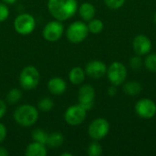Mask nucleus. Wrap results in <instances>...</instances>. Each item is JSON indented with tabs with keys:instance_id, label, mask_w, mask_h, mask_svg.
Listing matches in <instances>:
<instances>
[{
	"instance_id": "nucleus-1",
	"label": "nucleus",
	"mask_w": 156,
	"mask_h": 156,
	"mask_svg": "<svg viewBox=\"0 0 156 156\" xmlns=\"http://www.w3.org/2000/svg\"><path fill=\"white\" fill-rule=\"evenodd\" d=\"M49 14L57 20L65 21L72 17L78 10L77 0H48Z\"/></svg>"
},
{
	"instance_id": "nucleus-2",
	"label": "nucleus",
	"mask_w": 156,
	"mask_h": 156,
	"mask_svg": "<svg viewBox=\"0 0 156 156\" xmlns=\"http://www.w3.org/2000/svg\"><path fill=\"white\" fill-rule=\"evenodd\" d=\"M38 111L31 104H23L17 107L13 114L15 122L22 127L34 125L38 120Z\"/></svg>"
},
{
	"instance_id": "nucleus-3",
	"label": "nucleus",
	"mask_w": 156,
	"mask_h": 156,
	"mask_svg": "<svg viewBox=\"0 0 156 156\" xmlns=\"http://www.w3.org/2000/svg\"><path fill=\"white\" fill-rule=\"evenodd\" d=\"M19 84L27 90H34L37 87L40 80V74L38 69L32 65L25 67L19 74Z\"/></svg>"
},
{
	"instance_id": "nucleus-4",
	"label": "nucleus",
	"mask_w": 156,
	"mask_h": 156,
	"mask_svg": "<svg viewBox=\"0 0 156 156\" xmlns=\"http://www.w3.org/2000/svg\"><path fill=\"white\" fill-rule=\"evenodd\" d=\"M88 34V25L82 21H75L71 23L66 30V37L68 40L74 44L82 42L87 37Z\"/></svg>"
},
{
	"instance_id": "nucleus-5",
	"label": "nucleus",
	"mask_w": 156,
	"mask_h": 156,
	"mask_svg": "<svg viewBox=\"0 0 156 156\" xmlns=\"http://www.w3.org/2000/svg\"><path fill=\"white\" fill-rule=\"evenodd\" d=\"M36 27L35 17L28 13L18 15L14 20V28L19 35L27 36L31 34Z\"/></svg>"
},
{
	"instance_id": "nucleus-6",
	"label": "nucleus",
	"mask_w": 156,
	"mask_h": 156,
	"mask_svg": "<svg viewBox=\"0 0 156 156\" xmlns=\"http://www.w3.org/2000/svg\"><path fill=\"white\" fill-rule=\"evenodd\" d=\"M110 124L104 118H98L91 122L88 128V133L90 137L95 141L103 139L109 133Z\"/></svg>"
},
{
	"instance_id": "nucleus-7",
	"label": "nucleus",
	"mask_w": 156,
	"mask_h": 156,
	"mask_svg": "<svg viewBox=\"0 0 156 156\" xmlns=\"http://www.w3.org/2000/svg\"><path fill=\"white\" fill-rule=\"evenodd\" d=\"M64 33V26L59 20H52L46 24L43 28L42 36L48 42H56L62 37Z\"/></svg>"
},
{
	"instance_id": "nucleus-8",
	"label": "nucleus",
	"mask_w": 156,
	"mask_h": 156,
	"mask_svg": "<svg viewBox=\"0 0 156 156\" xmlns=\"http://www.w3.org/2000/svg\"><path fill=\"white\" fill-rule=\"evenodd\" d=\"M108 79L112 85L118 86L122 84L127 77V69L121 62H113L107 69Z\"/></svg>"
},
{
	"instance_id": "nucleus-9",
	"label": "nucleus",
	"mask_w": 156,
	"mask_h": 156,
	"mask_svg": "<svg viewBox=\"0 0 156 156\" xmlns=\"http://www.w3.org/2000/svg\"><path fill=\"white\" fill-rule=\"evenodd\" d=\"M87 111L80 104L70 106L64 113L65 122L72 126H77L82 123L86 118Z\"/></svg>"
},
{
	"instance_id": "nucleus-10",
	"label": "nucleus",
	"mask_w": 156,
	"mask_h": 156,
	"mask_svg": "<svg viewBox=\"0 0 156 156\" xmlns=\"http://www.w3.org/2000/svg\"><path fill=\"white\" fill-rule=\"evenodd\" d=\"M95 99V90L91 85H82L78 92L79 104L83 107L86 111L90 110L93 107Z\"/></svg>"
},
{
	"instance_id": "nucleus-11",
	"label": "nucleus",
	"mask_w": 156,
	"mask_h": 156,
	"mask_svg": "<svg viewBox=\"0 0 156 156\" xmlns=\"http://www.w3.org/2000/svg\"><path fill=\"white\" fill-rule=\"evenodd\" d=\"M135 112L141 118H153L156 114V104L150 99H142L136 103Z\"/></svg>"
},
{
	"instance_id": "nucleus-12",
	"label": "nucleus",
	"mask_w": 156,
	"mask_h": 156,
	"mask_svg": "<svg viewBox=\"0 0 156 156\" xmlns=\"http://www.w3.org/2000/svg\"><path fill=\"white\" fill-rule=\"evenodd\" d=\"M85 73L92 79H101L107 73V67L101 60H92L86 65Z\"/></svg>"
},
{
	"instance_id": "nucleus-13",
	"label": "nucleus",
	"mask_w": 156,
	"mask_h": 156,
	"mask_svg": "<svg viewBox=\"0 0 156 156\" xmlns=\"http://www.w3.org/2000/svg\"><path fill=\"white\" fill-rule=\"evenodd\" d=\"M133 48L137 55L143 56L150 52L152 48V42L148 37L144 35H139L135 37L133 41Z\"/></svg>"
},
{
	"instance_id": "nucleus-14",
	"label": "nucleus",
	"mask_w": 156,
	"mask_h": 156,
	"mask_svg": "<svg viewBox=\"0 0 156 156\" xmlns=\"http://www.w3.org/2000/svg\"><path fill=\"white\" fill-rule=\"evenodd\" d=\"M48 90L53 95H61L67 90V83L63 79L59 77H54L48 80Z\"/></svg>"
},
{
	"instance_id": "nucleus-15",
	"label": "nucleus",
	"mask_w": 156,
	"mask_h": 156,
	"mask_svg": "<svg viewBox=\"0 0 156 156\" xmlns=\"http://www.w3.org/2000/svg\"><path fill=\"white\" fill-rule=\"evenodd\" d=\"M25 154L27 156H46L48 154V150L46 144L33 142L27 146Z\"/></svg>"
},
{
	"instance_id": "nucleus-16",
	"label": "nucleus",
	"mask_w": 156,
	"mask_h": 156,
	"mask_svg": "<svg viewBox=\"0 0 156 156\" xmlns=\"http://www.w3.org/2000/svg\"><path fill=\"white\" fill-rule=\"evenodd\" d=\"M79 14L84 21H90L92 18H94L96 14V9L92 4L85 2L80 6Z\"/></svg>"
},
{
	"instance_id": "nucleus-17",
	"label": "nucleus",
	"mask_w": 156,
	"mask_h": 156,
	"mask_svg": "<svg viewBox=\"0 0 156 156\" xmlns=\"http://www.w3.org/2000/svg\"><path fill=\"white\" fill-rule=\"evenodd\" d=\"M85 70L80 67H74L69 73V80L73 85H80L85 80Z\"/></svg>"
},
{
	"instance_id": "nucleus-18",
	"label": "nucleus",
	"mask_w": 156,
	"mask_h": 156,
	"mask_svg": "<svg viewBox=\"0 0 156 156\" xmlns=\"http://www.w3.org/2000/svg\"><path fill=\"white\" fill-rule=\"evenodd\" d=\"M63 143H64V135L60 132H54L48 134V138L46 145H48L50 148L56 149L60 147L63 144Z\"/></svg>"
},
{
	"instance_id": "nucleus-19",
	"label": "nucleus",
	"mask_w": 156,
	"mask_h": 156,
	"mask_svg": "<svg viewBox=\"0 0 156 156\" xmlns=\"http://www.w3.org/2000/svg\"><path fill=\"white\" fill-rule=\"evenodd\" d=\"M123 90L128 95H131V96L137 95L142 90V85L138 81H129L124 84Z\"/></svg>"
},
{
	"instance_id": "nucleus-20",
	"label": "nucleus",
	"mask_w": 156,
	"mask_h": 156,
	"mask_svg": "<svg viewBox=\"0 0 156 156\" xmlns=\"http://www.w3.org/2000/svg\"><path fill=\"white\" fill-rule=\"evenodd\" d=\"M22 95H23L22 91L19 89H17V88L11 89L6 94V101L10 104H15L21 100Z\"/></svg>"
},
{
	"instance_id": "nucleus-21",
	"label": "nucleus",
	"mask_w": 156,
	"mask_h": 156,
	"mask_svg": "<svg viewBox=\"0 0 156 156\" xmlns=\"http://www.w3.org/2000/svg\"><path fill=\"white\" fill-rule=\"evenodd\" d=\"M48 138V133L42 129H35L32 132V139L34 142L46 144Z\"/></svg>"
},
{
	"instance_id": "nucleus-22",
	"label": "nucleus",
	"mask_w": 156,
	"mask_h": 156,
	"mask_svg": "<svg viewBox=\"0 0 156 156\" xmlns=\"http://www.w3.org/2000/svg\"><path fill=\"white\" fill-rule=\"evenodd\" d=\"M104 25L103 22L100 19H94L92 18L91 20L89 21L88 24V28L89 32H91L92 34H99L103 30Z\"/></svg>"
},
{
	"instance_id": "nucleus-23",
	"label": "nucleus",
	"mask_w": 156,
	"mask_h": 156,
	"mask_svg": "<svg viewBox=\"0 0 156 156\" xmlns=\"http://www.w3.org/2000/svg\"><path fill=\"white\" fill-rule=\"evenodd\" d=\"M53 107H54V101L52 99H50L48 97L41 99L37 104V108L41 112H48L51 111L53 109Z\"/></svg>"
},
{
	"instance_id": "nucleus-24",
	"label": "nucleus",
	"mask_w": 156,
	"mask_h": 156,
	"mask_svg": "<svg viewBox=\"0 0 156 156\" xmlns=\"http://www.w3.org/2000/svg\"><path fill=\"white\" fill-rule=\"evenodd\" d=\"M87 153L90 156H100L102 154V147L99 143L92 142L89 145L87 149Z\"/></svg>"
},
{
	"instance_id": "nucleus-25",
	"label": "nucleus",
	"mask_w": 156,
	"mask_h": 156,
	"mask_svg": "<svg viewBox=\"0 0 156 156\" xmlns=\"http://www.w3.org/2000/svg\"><path fill=\"white\" fill-rule=\"evenodd\" d=\"M144 65L149 71L156 72V54H150L144 60Z\"/></svg>"
},
{
	"instance_id": "nucleus-26",
	"label": "nucleus",
	"mask_w": 156,
	"mask_h": 156,
	"mask_svg": "<svg viewBox=\"0 0 156 156\" xmlns=\"http://www.w3.org/2000/svg\"><path fill=\"white\" fill-rule=\"evenodd\" d=\"M125 0H104L106 5L112 9H118L122 7L124 4Z\"/></svg>"
},
{
	"instance_id": "nucleus-27",
	"label": "nucleus",
	"mask_w": 156,
	"mask_h": 156,
	"mask_svg": "<svg viewBox=\"0 0 156 156\" xmlns=\"http://www.w3.org/2000/svg\"><path fill=\"white\" fill-rule=\"evenodd\" d=\"M9 16V8L6 4L0 3V22H4Z\"/></svg>"
},
{
	"instance_id": "nucleus-28",
	"label": "nucleus",
	"mask_w": 156,
	"mask_h": 156,
	"mask_svg": "<svg viewBox=\"0 0 156 156\" xmlns=\"http://www.w3.org/2000/svg\"><path fill=\"white\" fill-rule=\"evenodd\" d=\"M130 66L133 70H138L142 66V58L140 56H134L130 59Z\"/></svg>"
},
{
	"instance_id": "nucleus-29",
	"label": "nucleus",
	"mask_w": 156,
	"mask_h": 156,
	"mask_svg": "<svg viewBox=\"0 0 156 156\" xmlns=\"http://www.w3.org/2000/svg\"><path fill=\"white\" fill-rule=\"evenodd\" d=\"M6 133H7L6 127L5 126L4 123L0 122V144L4 142L5 139L6 138Z\"/></svg>"
},
{
	"instance_id": "nucleus-30",
	"label": "nucleus",
	"mask_w": 156,
	"mask_h": 156,
	"mask_svg": "<svg viewBox=\"0 0 156 156\" xmlns=\"http://www.w3.org/2000/svg\"><path fill=\"white\" fill-rule=\"evenodd\" d=\"M6 111H7V105L5 101H4L3 100H0V119L4 117Z\"/></svg>"
},
{
	"instance_id": "nucleus-31",
	"label": "nucleus",
	"mask_w": 156,
	"mask_h": 156,
	"mask_svg": "<svg viewBox=\"0 0 156 156\" xmlns=\"http://www.w3.org/2000/svg\"><path fill=\"white\" fill-rule=\"evenodd\" d=\"M116 93H117V89H116L115 85H112V86H111V87L108 89V94H109L111 97L114 96Z\"/></svg>"
},
{
	"instance_id": "nucleus-32",
	"label": "nucleus",
	"mask_w": 156,
	"mask_h": 156,
	"mask_svg": "<svg viewBox=\"0 0 156 156\" xmlns=\"http://www.w3.org/2000/svg\"><path fill=\"white\" fill-rule=\"evenodd\" d=\"M9 154V152L5 148L0 146V156H7Z\"/></svg>"
},
{
	"instance_id": "nucleus-33",
	"label": "nucleus",
	"mask_w": 156,
	"mask_h": 156,
	"mask_svg": "<svg viewBox=\"0 0 156 156\" xmlns=\"http://www.w3.org/2000/svg\"><path fill=\"white\" fill-rule=\"evenodd\" d=\"M5 4H6V5H13V4H15L17 0H2Z\"/></svg>"
},
{
	"instance_id": "nucleus-34",
	"label": "nucleus",
	"mask_w": 156,
	"mask_h": 156,
	"mask_svg": "<svg viewBox=\"0 0 156 156\" xmlns=\"http://www.w3.org/2000/svg\"><path fill=\"white\" fill-rule=\"evenodd\" d=\"M61 156H72V154H69V153H64V154H61Z\"/></svg>"
},
{
	"instance_id": "nucleus-35",
	"label": "nucleus",
	"mask_w": 156,
	"mask_h": 156,
	"mask_svg": "<svg viewBox=\"0 0 156 156\" xmlns=\"http://www.w3.org/2000/svg\"><path fill=\"white\" fill-rule=\"evenodd\" d=\"M154 22H155V24H156V13H155V15H154Z\"/></svg>"
}]
</instances>
